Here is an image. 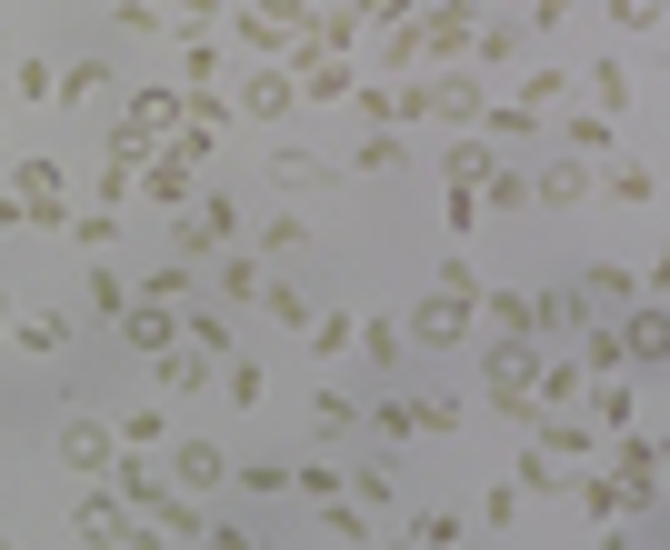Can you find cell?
<instances>
[{
	"instance_id": "1",
	"label": "cell",
	"mask_w": 670,
	"mask_h": 550,
	"mask_svg": "<svg viewBox=\"0 0 670 550\" xmlns=\"http://www.w3.org/2000/svg\"><path fill=\"white\" fill-rule=\"evenodd\" d=\"M310 421H320V431H330V441H341V431H351V421H361V410H351V400H341V390H320V400H310Z\"/></svg>"
},
{
	"instance_id": "2",
	"label": "cell",
	"mask_w": 670,
	"mask_h": 550,
	"mask_svg": "<svg viewBox=\"0 0 670 550\" xmlns=\"http://www.w3.org/2000/svg\"><path fill=\"white\" fill-rule=\"evenodd\" d=\"M180 480H200V491H211V480H221V450H211V441H190V450H180Z\"/></svg>"
},
{
	"instance_id": "3",
	"label": "cell",
	"mask_w": 670,
	"mask_h": 550,
	"mask_svg": "<svg viewBox=\"0 0 670 550\" xmlns=\"http://www.w3.org/2000/svg\"><path fill=\"white\" fill-rule=\"evenodd\" d=\"M21 340H31V351H60V340H71V320H60V311H31V330H21Z\"/></svg>"
}]
</instances>
